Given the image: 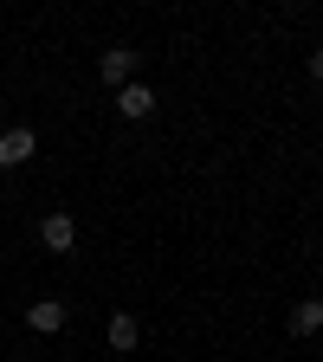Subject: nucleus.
<instances>
[{"label":"nucleus","instance_id":"1","mask_svg":"<svg viewBox=\"0 0 323 362\" xmlns=\"http://www.w3.org/2000/svg\"><path fill=\"white\" fill-rule=\"evenodd\" d=\"M39 240L52 246V252H71V246H78V220H71V214H45V220H39Z\"/></svg>","mask_w":323,"mask_h":362},{"label":"nucleus","instance_id":"2","mask_svg":"<svg viewBox=\"0 0 323 362\" xmlns=\"http://www.w3.org/2000/svg\"><path fill=\"white\" fill-rule=\"evenodd\" d=\"M33 149H39V136L20 123V129H7L0 136V168H20V162H33Z\"/></svg>","mask_w":323,"mask_h":362},{"label":"nucleus","instance_id":"3","mask_svg":"<svg viewBox=\"0 0 323 362\" xmlns=\"http://www.w3.org/2000/svg\"><path fill=\"white\" fill-rule=\"evenodd\" d=\"M98 71H104V84H117V90H123V84H136V52H129V45H110Z\"/></svg>","mask_w":323,"mask_h":362},{"label":"nucleus","instance_id":"4","mask_svg":"<svg viewBox=\"0 0 323 362\" xmlns=\"http://www.w3.org/2000/svg\"><path fill=\"white\" fill-rule=\"evenodd\" d=\"M26 324H33L39 337H52V330H65V304H59V298H39V304L26 310Z\"/></svg>","mask_w":323,"mask_h":362},{"label":"nucleus","instance_id":"5","mask_svg":"<svg viewBox=\"0 0 323 362\" xmlns=\"http://www.w3.org/2000/svg\"><path fill=\"white\" fill-rule=\"evenodd\" d=\"M117 110H123V117H149V110H155V90H149V84H123V90H117Z\"/></svg>","mask_w":323,"mask_h":362},{"label":"nucleus","instance_id":"6","mask_svg":"<svg viewBox=\"0 0 323 362\" xmlns=\"http://www.w3.org/2000/svg\"><path fill=\"white\" fill-rule=\"evenodd\" d=\"M317 330H323V298H304L291 310V337H317Z\"/></svg>","mask_w":323,"mask_h":362},{"label":"nucleus","instance_id":"7","mask_svg":"<svg viewBox=\"0 0 323 362\" xmlns=\"http://www.w3.org/2000/svg\"><path fill=\"white\" fill-rule=\"evenodd\" d=\"M136 343H143V324H136L129 310H117L110 317V349H136Z\"/></svg>","mask_w":323,"mask_h":362},{"label":"nucleus","instance_id":"8","mask_svg":"<svg viewBox=\"0 0 323 362\" xmlns=\"http://www.w3.org/2000/svg\"><path fill=\"white\" fill-rule=\"evenodd\" d=\"M310 78H323V45H317V52H310Z\"/></svg>","mask_w":323,"mask_h":362}]
</instances>
